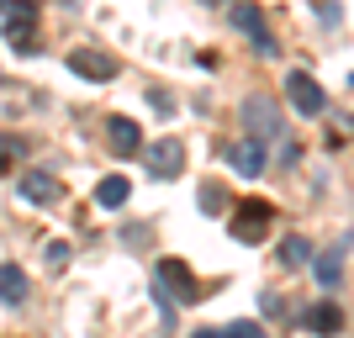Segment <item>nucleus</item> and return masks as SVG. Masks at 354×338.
<instances>
[{
	"label": "nucleus",
	"mask_w": 354,
	"mask_h": 338,
	"mask_svg": "<svg viewBox=\"0 0 354 338\" xmlns=\"http://www.w3.org/2000/svg\"><path fill=\"white\" fill-rule=\"evenodd\" d=\"M127 196H133V191H127V180H117V175L95 185V201H101V206H111V212H117V206H127Z\"/></svg>",
	"instance_id": "4468645a"
},
{
	"label": "nucleus",
	"mask_w": 354,
	"mask_h": 338,
	"mask_svg": "<svg viewBox=\"0 0 354 338\" xmlns=\"http://www.w3.org/2000/svg\"><path fill=\"white\" fill-rule=\"evenodd\" d=\"M349 85H354V79H349Z\"/></svg>",
	"instance_id": "5701e85b"
},
{
	"label": "nucleus",
	"mask_w": 354,
	"mask_h": 338,
	"mask_svg": "<svg viewBox=\"0 0 354 338\" xmlns=\"http://www.w3.org/2000/svg\"><path fill=\"white\" fill-rule=\"evenodd\" d=\"M27 270L21 265H0V301H6V307H21V301H27Z\"/></svg>",
	"instance_id": "9b49d317"
},
{
	"label": "nucleus",
	"mask_w": 354,
	"mask_h": 338,
	"mask_svg": "<svg viewBox=\"0 0 354 338\" xmlns=\"http://www.w3.org/2000/svg\"><path fill=\"white\" fill-rule=\"evenodd\" d=\"M227 338H265V328H259V323H233Z\"/></svg>",
	"instance_id": "6ab92c4d"
},
{
	"label": "nucleus",
	"mask_w": 354,
	"mask_h": 338,
	"mask_svg": "<svg viewBox=\"0 0 354 338\" xmlns=\"http://www.w3.org/2000/svg\"><path fill=\"white\" fill-rule=\"evenodd\" d=\"M212 6H217V0H212Z\"/></svg>",
	"instance_id": "4be33fe9"
},
{
	"label": "nucleus",
	"mask_w": 354,
	"mask_h": 338,
	"mask_svg": "<svg viewBox=\"0 0 354 338\" xmlns=\"http://www.w3.org/2000/svg\"><path fill=\"white\" fill-rule=\"evenodd\" d=\"M106 143H111V153H143V133H138V122L133 117H111L106 122Z\"/></svg>",
	"instance_id": "1a4fd4ad"
},
{
	"label": "nucleus",
	"mask_w": 354,
	"mask_h": 338,
	"mask_svg": "<svg viewBox=\"0 0 354 338\" xmlns=\"http://www.w3.org/2000/svg\"><path fill=\"white\" fill-rule=\"evenodd\" d=\"M233 27H238V32H249V37H254V48H259V53H265V59H270V53H275V37H270V27H265V16L254 11L249 0H243V6H238V11H233Z\"/></svg>",
	"instance_id": "6e6552de"
},
{
	"label": "nucleus",
	"mask_w": 354,
	"mask_h": 338,
	"mask_svg": "<svg viewBox=\"0 0 354 338\" xmlns=\"http://www.w3.org/2000/svg\"><path fill=\"white\" fill-rule=\"evenodd\" d=\"M191 338H227V333H217V328H201V333H191Z\"/></svg>",
	"instance_id": "412c9836"
},
{
	"label": "nucleus",
	"mask_w": 354,
	"mask_h": 338,
	"mask_svg": "<svg viewBox=\"0 0 354 338\" xmlns=\"http://www.w3.org/2000/svg\"><path fill=\"white\" fill-rule=\"evenodd\" d=\"M48 265H53V270L69 265V243H64V238H53V243H48Z\"/></svg>",
	"instance_id": "a211bd4d"
},
{
	"label": "nucleus",
	"mask_w": 354,
	"mask_h": 338,
	"mask_svg": "<svg viewBox=\"0 0 354 338\" xmlns=\"http://www.w3.org/2000/svg\"><path fill=\"white\" fill-rule=\"evenodd\" d=\"M227 169H238V175H265V143L259 138H243V143L227 148Z\"/></svg>",
	"instance_id": "0eeeda50"
},
{
	"label": "nucleus",
	"mask_w": 354,
	"mask_h": 338,
	"mask_svg": "<svg viewBox=\"0 0 354 338\" xmlns=\"http://www.w3.org/2000/svg\"><path fill=\"white\" fill-rule=\"evenodd\" d=\"M69 69L80 74V79H95V85L117 79V59H111V53H101V48H80V53L69 59Z\"/></svg>",
	"instance_id": "39448f33"
},
{
	"label": "nucleus",
	"mask_w": 354,
	"mask_h": 338,
	"mask_svg": "<svg viewBox=\"0 0 354 338\" xmlns=\"http://www.w3.org/2000/svg\"><path fill=\"white\" fill-rule=\"evenodd\" d=\"M0 16L6 21H37V6L32 0H0Z\"/></svg>",
	"instance_id": "f3484780"
},
{
	"label": "nucleus",
	"mask_w": 354,
	"mask_h": 338,
	"mask_svg": "<svg viewBox=\"0 0 354 338\" xmlns=\"http://www.w3.org/2000/svg\"><path fill=\"white\" fill-rule=\"evenodd\" d=\"M153 285H159V301L169 296V307H164V323L175 317V307H191V301H201V285H196V275L180 259H164L159 270H153Z\"/></svg>",
	"instance_id": "f257e3e1"
},
{
	"label": "nucleus",
	"mask_w": 354,
	"mask_h": 338,
	"mask_svg": "<svg viewBox=\"0 0 354 338\" xmlns=\"http://www.w3.org/2000/svg\"><path fill=\"white\" fill-rule=\"evenodd\" d=\"M143 164L153 180H175L180 169H185V148H180V138H164V143H148L143 148Z\"/></svg>",
	"instance_id": "7ed1b4c3"
},
{
	"label": "nucleus",
	"mask_w": 354,
	"mask_h": 338,
	"mask_svg": "<svg viewBox=\"0 0 354 338\" xmlns=\"http://www.w3.org/2000/svg\"><path fill=\"white\" fill-rule=\"evenodd\" d=\"M339 323H344V317H339L333 301H317V307L307 312V328H312V333H339Z\"/></svg>",
	"instance_id": "f8f14e48"
},
{
	"label": "nucleus",
	"mask_w": 354,
	"mask_h": 338,
	"mask_svg": "<svg viewBox=\"0 0 354 338\" xmlns=\"http://www.w3.org/2000/svg\"><path fill=\"white\" fill-rule=\"evenodd\" d=\"M307 259H312V243H307V238H286V243H281V265L301 270Z\"/></svg>",
	"instance_id": "2eb2a0df"
},
{
	"label": "nucleus",
	"mask_w": 354,
	"mask_h": 338,
	"mask_svg": "<svg viewBox=\"0 0 354 338\" xmlns=\"http://www.w3.org/2000/svg\"><path fill=\"white\" fill-rule=\"evenodd\" d=\"M6 43H11L16 53H32V48H37V21H6Z\"/></svg>",
	"instance_id": "ddd939ff"
},
{
	"label": "nucleus",
	"mask_w": 354,
	"mask_h": 338,
	"mask_svg": "<svg viewBox=\"0 0 354 338\" xmlns=\"http://www.w3.org/2000/svg\"><path fill=\"white\" fill-rule=\"evenodd\" d=\"M286 85H291V106H296V111H301V117H323L328 95H323V85H317L312 74H301V69H296L291 79H286Z\"/></svg>",
	"instance_id": "20e7f679"
},
{
	"label": "nucleus",
	"mask_w": 354,
	"mask_h": 338,
	"mask_svg": "<svg viewBox=\"0 0 354 338\" xmlns=\"http://www.w3.org/2000/svg\"><path fill=\"white\" fill-rule=\"evenodd\" d=\"M227 201V196H222V185H207V191H201V206H222Z\"/></svg>",
	"instance_id": "aec40b11"
},
{
	"label": "nucleus",
	"mask_w": 354,
	"mask_h": 338,
	"mask_svg": "<svg viewBox=\"0 0 354 338\" xmlns=\"http://www.w3.org/2000/svg\"><path fill=\"white\" fill-rule=\"evenodd\" d=\"M243 127H249V138H259V143H270V138H281V106L270 101V95H249L243 101Z\"/></svg>",
	"instance_id": "f03ea898"
},
{
	"label": "nucleus",
	"mask_w": 354,
	"mask_h": 338,
	"mask_svg": "<svg viewBox=\"0 0 354 338\" xmlns=\"http://www.w3.org/2000/svg\"><path fill=\"white\" fill-rule=\"evenodd\" d=\"M270 227V206L265 201H249V206H238V217H233V238L238 243H259Z\"/></svg>",
	"instance_id": "423d86ee"
},
{
	"label": "nucleus",
	"mask_w": 354,
	"mask_h": 338,
	"mask_svg": "<svg viewBox=\"0 0 354 338\" xmlns=\"http://www.w3.org/2000/svg\"><path fill=\"white\" fill-rule=\"evenodd\" d=\"M312 270H317V280H323V285H339V275H344V259H339V249H328V254H323V259H317Z\"/></svg>",
	"instance_id": "dca6fc26"
},
{
	"label": "nucleus",
	"mask_w": 354,
	"mask_h": 338,
	"mask_svg": "<svg viewBox=\"0 0 354 338\" xmlns=\"http://www.w3.org/2000/svg\"><path fill=\"white\" fill-rule=\"evenodd\" d=\"M64 196V185L48 169H32V175H21V201H32V206H53Z\"/></svg>",
	"instance_id": "9d476101"
}]
</instances>
